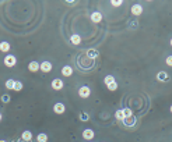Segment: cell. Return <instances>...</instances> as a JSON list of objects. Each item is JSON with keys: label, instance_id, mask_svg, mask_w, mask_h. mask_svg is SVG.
Instances as JSON below:
<instances>
[{"label": "cell", "instance_id": "obj_1", "mask_svg": "<svg viewBox=\"0 0 172 142\" xmlns=\"http://www.w3.org/2000/svg\"><path fill=\"white\" fill-rule=\"evenodd\" d=\"M74 63L77 66V70H80L83 73H90L97 67V60H92L86 54V52L78 54L77 57L74 59Z\"/></svg>", "mask_w": 172, "mask_h": 142}, {"label": "cell", "instance_id": "obj_2", "mask_svg": "<svg viewBox=\"0 0 172 142\" xmlns=\"http://www.w3.org/2000/svg\"><path fill=\"white\" fill-rule=\"evenodd\" d=\"M123 126L127 127V128H132V127H135L137 124V117L133 114V116H129V117H125L123 118Z\"/></svg>", "mask_w": 172, "mask_h": 142}, {"label": "cell", "instance_id": "obj_3", "mask_svg": "<svg viewBox=\"0 0 172 142\" xmlns=\"http://www.w3.org/2000/svg\"><path fill=\"white\" fill-rule=\"evenodd\" d=\"M17 64V57L16 56H13V54H7L4 57V66L6 67H9V69H11V67H14Z\"/></svg>", "mask_w": 172, "mask_h": 142}, {"label": "cell", "instance_id": "obj_4", "mask_svg": "<svg viewBox=\"0 0 172 142\" xmlns=\"http://www.w3.org/2000/svg\"><path fill=\"white\" fill-rule=\"evenodd\" d=\"M90 95H91V89H90V86H87V85H83L80 89H78V96L83 98V99L90 98Z\"/></svg>", "mask_w": 172, "mask_h": 142}, {"label": "cell", "instance_id": "obj_5", "mask_svg": "<svg viewBox=\"0 0 172 142\" xmlns=\"http://www.w3.org/2000/svg\"><path fill=\"white\" fill-rule=\"evenodd\" d=\"M50 86H52L55 91H60V89H63L65 84H63V81H62L60 78H55V79H52V84H50Z\"/></svg>", "mask_w": 172, "mask_h": 142}, {"label": "cell", "instance_id": "obj_6", "mask_svg": "<svg viewBox=\"0 0 172 142\" xmlns=\"http://www.w3.org/2000/svg\"><path fill=\"white\" fill-rule=\"evenodd\" d=\"M39 70L42 73H50L52 71V63L50 61H42L39 64Z\"/></svg>", "mask_w": 172, "mask_h": 142}, {"label": "cell", "instance_id": "obj_7", "mask_svg": "<svg viewBox=\"0 0 172 142\" xmlns=\"http://www.w3.org/2000/svg\"><path fill=\"white\" fill-rule=\"evenodd\" d=\"M86 54L90 59H92V60H97L99 57V52H98L97 49H88V50H86Z\"/></svg>", "mask_w": 172, "mask_h": 142}, {"label": "cell", "instance_id": "obj_8", "mask_svg": "<svg viewBox=\"0 0 172 142\" xmlns=\"http://www.w3.org/2000/svg\"><path fill=\"white\" fill-rule=\"evenodd\" d=\"M94 137H95V134H94V131H92V130H90V128H87V130H84V131H83V138H84V139H87L88 142L91 141Z\"/></svg>", "mask_w": 172, "mask_h": 142}, {"label": "cell", "instance_id": "obj_9", "mask_svg": "<svg viewBox=\"0 0 172 142\" xmlns=\"http://www.w3.org/2000/svg\"><path fill=\"white\" fill-rule=\"evenodd\" d=\"M65 110H66V106L63 105V103H56V105L53 106V111L56 114H63Z\"/></svg>", "mask_w": 172, "mask_h": 142}, {"label": "cell", "instance_id": "obj_10", "mask_svg": "<svg viewBox=\"0 0 172 142\" xmlns=\"http://www.w3.org/2000/svg\"><path fill=\"white\" fill-rule=\"evenodd\" d=\"M91 21L95 22V24H98V22L102 21V14L99 13V11H94L91 14Z\"/></svg>", "mask_w": 172, "mask_h": 142}, {"label": "cell", "instance_id": "obj_11", "mask_svg": "<svg viewBox=\"0 0 172 142\" xmlns=\"http://www.w3.org/2000/svg\"><path fill=\"white\" fill-rule=\"evenodd\" d=\"M141 13H143V6L141 4L132 6V14H133V16H140Z\"/></svg>", "mask_w": 172, "mask_h": 142}, {"label": "cell", "instance_id": "obj_12", "mask_svg": "<svg viewBox=\"0 0 172 142\" xmlns=\"http://www.w3.org/2000/svg\"><path fill=\"white\" fill-rule=\"evenodd\" d=\"M157 79L161 81V82H167V81H169V77H168V74L165 71H160L157 74Z\"/></svg>", "mask_w": 172, "mask_h": 142}, {"label": "cell", "instance_id": "obj_13", "mask_svg": "<svg viewBox=\"0 0 172 142\" xmlns=\"http://www.w3.org/2000/svg\"><path fill=\"white\" fill-rule=\"evenodd\" d=\"M70 43H71V45H80L81 43V36L80 35H77V34L71 35V36H70Z\"/></svg>", "mask_w": 172, "mask_h": 142}, {"label": "cell", "instance_id": "obj_14", "mask_svg": "<svg viewBox=\"0 0 172 142\" xmlns=\"http://www.w3.org/2000/svg\"><path fill=\"white\" fill-rule=\"evenodd\" d=\"M28 70L31 73H37L38 70H39V63L38 61H31V63L28 64Z\"/></svg>", "mask_w": 172, "mask_h": 142}, {"label": "cell", "instance_id": "obj_15", "mask_svg": "<svg viewBox=\"0 0 172 142\" xmlns=\"http://www.w3.org/2000/svg\"><path fill=\"white\" fill-rule=\"evenodd\" d=\"M21 139H24V141H32V132L31 131H24L21 134Z\"/></svg>", "mask_w": 172, "mask_h": 142}, {"label": "cell", "instance_id": "obj_16", "mask_svg": "<svg viewBox=\"0 0 172 142\" xmlns=\"http://www.w3.org/2000/svg\"><path fill=\"white\" fill-rule=\"evenodd\" d=\"M62 74H63L65 77H70V75L73 74V69H71L70 66H65V67L62 69Z\"/></svg>", "mask_w": 172, "mask_h": 142}, {"label": "cell", "instance_id": "obj_17", "mask_svg": "<svg viewBox=\"0 0 172 142\" xmlns=\"http://www.w3.org/2000/svg\"><path fill=\"white\" fill-rule=\"evenodd\" d=\"M11 49V46H10V43L9 42H0V52H9Z\"/></svg>", "mask_w": 172, "mask_h": 142}, {"label": "cell", "instance_id": "obj_18", "mask_svg": "<svg viewBox=\"0 0 172 142\" xmlns=\"http://www.w3.org/2000/svg\"><path fill=\"white\" fill-rule=\"evenodd\" d=\"M14 84H16V79H7L4 85L9 91H14Z\"/></svg>", "mask_w": 172, "mask_h": 142}, {"label": "cell", "instance_id": "obj_19", "mask_svg": "<svg viewBox=\"0 0 172 142\" xmlns=\"http://www.w3.org/2000/svg\"><path fill=\"white\" fill-rule=\"evenodd\" d=\"M37 141L38 142H48V135L43 134V132H41V134L37 135Z\"/></svg>", "mask_w": 172, "mask_h": 142}, {"label": "cell", "instance_id": "obj_20", "mask_svg": "<svg viewBox=\"0 0 172 142\" xmlns=\"http://www.w3.org/2000/svg\"><path fill=\"white\" fill-rule=\"evenodd\" d=\"M115 117H116V120L123 121V118H125V113H123V110H122V109H120V110H116V113H115Z\"/></svg>", "mask_w": 172, "mask_h": 142}, {"label": "cell", "instance_id": "obj_21", "mask_svg": "<svg viewBox=\"0 0 172 142\" xmlns=\"http://www.w3.org/2000/svg\"><path fill=\"white\" fill-rule=\"evenodd\" d=\"M104 82H105V85H109V84H112V82H115V77L113 75H107L105 78H104Z\"/></svg>", "mask_w": 172, "mask_h": 142}, {"label": "cell", "instance_id": "obj_22", "mask_svg": "<svg viewBox=\"0 0 172 142\" xmlns=\"http://www.w3.org/2000/svg\"><path fill=\"white\" fill-rule=\"evenodd\" d=\"M80 120L81 121H88V120H90V114H88V113H86V111H83V113L80 114Z\"/></svg>", "mask_w": 172, "mask_h": 142}, {"label": "cell", "instance_id": "obj_23", "mask_svg": "<svg viewBox=\"0 0 172 142\" xmlns=\"http://www.w3.org/2000/svg\"><path fill=\"white\" fill-rule=\"evenodd\" d=\"M107 88H108L109 91H112V92H113V91H116V89H118V82L115 81V82H112V84H109V85H108Z\"/></svg>", "mask_w": 172, "mask_h": 142}, {"label": "cell", "instance_id": "obj_24", "mask_svg": "<svg viewBox=\"0 0 172 142\" xmlns=\"http://www.w3.org/2000/svg\"><path fill=\"white\" fill-rule=\"evenodd\" d=\"M125 113V117H129V116H133V111H132V109H129V107H125V109H122Z\"/></svg>", "mask_w": 172, "mask_h": 142}, {"label": "cell", "instance_id": "obj_25", "mask_svg": "<svg viewBox=\"0 0 172 142\" xmlns=\"http://www.w3.org/2000/svg\"><path fill=\"white\" fill-rule=\"evenodd\" d=\"M21 89H22V82H20V81H16V84H14V91L20 92Z\"/></svg>", "mask_w": 172, "mask_h": 142}, {"label": "cell", "instance_id": "obj_26", "mask_svg": "<svg viewBox=\"0 0 172 142\" xmlns=\"http://www.w3.org/2000/svg\"><path fill=\"white\" fill-rule=\"evenodd\" d=\"M111 4H112L113 7H120V6L123 4V1H122V0H112Z\"/></svg>", "mask_w": 172, "mask_h": 142}, {"label": "cell", "instance_id": "obj_27", "mask_svg": "<svg viewBox=\"0 0 172 142\" xmlns=\"http://www.w3.org/2000/svg\"><path fill=\"white\" fill-rule=\"evenodd\" d=\"M1 102H3V103H7V102H10V95H7V93L1 95Z\"/></svg>", "mask_w": 172, "mask_h": 142}, {"label": "cell", "instance_id": "obj_28", "mask_svg": "<svg viewBox=\"0 0 172 142\" xmlns=\"http://www.w3.org/2000/svg\"><path fill=\"white\" fill-rule=\"evenodd\" d=\"M165 63H167L168 66H171V67H172V56H168L167 60H165Z\"/></svg>", "mask_w": 172, "mask_h": 142}, {"label": "cell", "instance_id": "obj_29", "mask_svg": "<svg viewBox=\"0 0 172 142\" xmlns=\"http://www.w3.org/2000/svg\"><path fill=\"white\" fill-rule=\"evenodd\" d=\"M130 24H132V28H137V24H139V22H137V21H132Z\"/></svg>", "mask_w": 172, "mask_h": 142}, {"label": "cell", "instance_id": "obj_30", "mask_svg": "<svg viewBox=\"0 0 172 142\" xmlns=\"http://www.w3.org/2000/svg\"><path fill=\"white\" fill-rule=\"evenodd\" d=\"M13 142H32V141H24V139H21V138H20V139H17V141H13Z\"/></svg>", "mask_w": 172, "mask_h": 142}, {"label": "cell", "instance_id": "obj_31", "mask_svg": "<svg viewBox=\"0 0 172 142\" xmlns=\"http://www.w3.org/2000/svg\"><path fill=\"white\" fill-rule=\"evenodd\" d=\"M67 4H70V6H73V4H74V0H69V1H67Z\"/></svg>", "mask_w": 172, "mask_h": 142}, {"label": "cell", "instance_id": "obj_32", "mask_svg": "<svg viewBox=\"0 0 172 142\" xmlns=\"http://www.w3.org/2000/svg\"><path fill=\"white\" fill-rule=\"evenodd\" d=\"M1 118H3V116H1V113H0V121H1Z\"/></svg>", "mask_w": 172, "mask_h": 142}, {"label": "cell", "instance_id": "obj_33", "mask_svg": "<svg viewBox=\"0 0 172 142\" xmlns=\"http://www.w3.org/2000/svg\"><path fill=\"white\" fill-rule=\"evenodd\" d=\"M0 142H7V141H4V139H0Z\"/></svg>", "mask_w": 172, "mask_h": 142}, {"label": "cell", "instance_id": "obj_34", "mask_svg": "<svg viewBox=\"0 0 172 142\" xmlns=\"http://www.w3.org/2000/svg\"><path fill=\"white\" fill-rule=\"evenodd\" d=\"M171 113H172V106H171Z\"/></svg>", "mask_w": 172, "mask_h": 142}, {"label": "cell", "instance_id": "obj_35", "mask_svg": "<svg viewBox=\"0 0 172 142\" xmlns=\"http://www.w3.org/2000/svg\"><path fill=\"white\" fill-rule=\"evenodd\" d=\"M171 46H172V39H171Z\"/></svg>", "mask_w": 172, "mask_h": 142}]
</instances>
